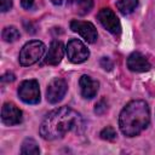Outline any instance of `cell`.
<instances>
[{
  "instance_id": "7c38bea8",
  "label": "cell",
  "mask_w": 155,
  "mask_h": 155,
  "mask_svg": "<svg viewBox=\"0 0 155 155\" xmlns=\"http://www.w3.org/2000/svg\"><path fill=\"white\" fill-rule=\"evenodd\" d=\"M64 56V46L61 41L53 40L45 57V63L48 65H57Z\"/></svg>"
},
{
  "instance_id": "6da1fadb",
  "label": "cell",
  "mask_w": 155,
  "mask_h": 155,
  "mask_svg": "<svg viewBox=\"0 0 155 155\" xmlns=\"http://www.w3.org/2000/svg\"><path fill=\"white\" fill-rule=\"evenodd\" d=\"M81 115L71 108L61 107L50 111L40 125V136L46 140L63 138L68 132L81 133L84 131Z\"/></svg>"
},
{
  "instance_id": "44dd1931",
  "label": "cell",
  "mask_w": 155,
  "mask_h": 155,
  "mask_svg": "<svg viewBox=\"0 0 155 155\" xmlns=\"http://www.w3.org/2000/svg\"><path fill=\"white\" fill-rule=\"evenodd\" d=\"M15 79H16V76H15V74L11 73V71H7V73H5V74L1 76V81H2V82H12V81H15Z\"/></svg>"
},
{
  "instance_id": "2e32d148",
  "label": "cell",
  "mask_w": 155,
  "mask_h": 155,
  "mask_svg": "<svg viewBox=\"0 0 155 155\" xmlns=\"http://www.w3.org/2000/svg\"><path fill=\"white\" fill-rule=\"evenodd\" d=\"M1 35H2L4 41H6V42H15V41H17V40L19 39V36H21L18 29H17L16 27H12V25L5 27Z\"/></svg>"
},
{
  "instance_id": "277c9868",
  "label": "cell",
  "mask_w": 155,
  "mask_h": 155,
  "mask_svg": "<svg viewBox=\"0 0 155 155\" xmlns=\"http://www.w3.org/2000/svg\"><path fill=\"white\" fill-rule=\"evenodd\" d=\"M97 19L99 23L113 35H120L121 33V23L115 15V12L109 7H103L97 13Z\"/></svg>"
},
{
  "instance_id": "8992f818",
  "label": "cell",
  "mask_w": 155,
  "mask_h": 155,
  "mask_svg": "<svg viewBox=\"0 0 155 155\" xmlns=\"http://www.w3.org/2000/svg\"><path fill=\"white\" fill-rule=\"evenodd\" d=\"M67 54L71 63L79 64L85 62L88 58L90 51L85 46V44L79 39H71L70 41H68V45H67Z\"/></svg>"
},
{
  "instance_id": "d6986e66",
  "label": "cell",
  "mask_w": 155,
  "mask_h": 155,
  "mask_svg": "<svg viewBox=\"0 0 155 155\" xmlns=\"http://www.w3.org/2000/svg\"><path fill=\"white\" fill-rule=\"evenodd\" d=\"M99 64H101V67L104 69V70H111L113 69V67H114V64H113V62H111V59L110 58H108V57H102L101 58V61H99Z\"/></svg>"
},
{
  "instance_id": "7402d4cb",
  "label": "cell",
  "mask_w": 155,
  "mask_h": 155,
  "mask_svg": "<svg viewBox=\"0 0 155 155\" xmlns=\"http://www.w3.org/2000/svg\"><path fill=\"white\" fill-rule=\"evenodd\" d=\"M21 6L25 10H30L34 6V0H21Z\"/></svg>"
},
{
  "instance_id": "5b68a950",
  "label": "cell",
  "mask_w": 155,
  "mask_h": 155,
  "mask_svg": "<svg viewBox=\"0 0 155 155\" xmlns=\"http://www.w3.org/2000/svg\"><path fill=\"white\" fill-rule=\"evenodd\" d=\"M21 101L27 104H36L40 102V88L36 80H24L18 87Z\"/></svg>"
},
{
  "instance_id": "52a82bcc",
  "label": "cell",
  "mask_w": 155,
  "mask_h": 155,
  "mask_svg": "<svg viewBox=\"0 0 155 155\" xmlns=\"http://www.w3.org/2000/svg\"><path fill=\"white\" fill-rule=\"evenodd\" d=\"M70 29L74 33H78L85 41L88 44H93L97 40V29L91 22H85V21H78L74 19L70 22Z\"/></svg>"
},
{
  "instance_id": "ba28073f",
  "label": "cell",
  "mask_w": 155,
  "mask_h": 155,
  "mask_svg": "<svg viewBox=\"0 0 155 155\" xmlns=\"http://www.w3.org/2000/svg\"><path fill=\"white\" fill-rule=\"evenodd\" d=\"M67 90H68V85H67L65 80L61 79V78H56L47 86L46 98L50 103L56 104V103H58L59 101L63 99V97L67 93Z\"/></svg>"
},
{
  "instance_id": "9a60e30c",
  "label": "cell",
  "mask_w": 155,
  "mask_h": 155,
  "mask_svg": "<svg viewBox=\"0 0 155 155\" xmlns=\"http://www.w3.org/2000/svg\"><path fill=\"white\" fill-rule=\"evenodd\" d=\"M40 149L38 143L33 139V138H25L24 142L22 143V148H21V154H39Z\"/></svg>"
},
{
  "instance_id": "9c48e42d",
  "label": "cell",
  "mask_w": 155,
  "mask_h": 155,
  "mask_svg": "<svg viewBox=\"0 0 155 155\" xmlns=\"http://www.w3.org/2000/svg\"><path fill=\"white\" fill-rule=\"evenodd\" d=\"M23 120V114L19 108L13 103H5L1 108V121L7 126H13L21 124Z\"/></svg>"
},
{
  "instance_id": "603a6c76",
  "label": "cell",
  "mask_w": 155,
  "mask_h": 155,
  "mask_svg": "<svg viewBox=\"0 0 155 155\" xmlns=\"http://www.w3.org/2000/svg\"><path fill=\"white\" fill-rule=\"evenodd\" d=\"M51 1H52L54 5H61V4L63 2V0H51Z\"/></svg>"
},
{
  "instance_id": "e0dca14e",
  "label": "cell",
  "mask_w": 155,
  "mask_h": 155,
  "mask_svg": "<svg viewBox=\"0 0 155 155\" xmlns=\"http://www.w3.org/2000/svg\"><path fill=\"white\" fill-rule=\"evenodd\" d=\"M99 136H101V138L104 139V140H114V139L116 138V131L114 130V127L107 126V127H104V128L101 131Z\"/></svg>"
},
{
  "instance_id": "5bb4252c",
  "label": "cell",
  "mask_w": 155,
  "mask_h": 155,
  "mask_svg": "<svg viewBox=\"0 0 155 155\" xmlns=\"http://www.w3.org/2000/svg\"><path fill=\"white\" fill-rule=\"evenodd\" d=\"M137 6H138V0H117L116 1L117 10L125 16L132 13Z\"/></svg>"
},
{
  "instance_id": "ffe728a7",
  "label": "cell",
  "mask_w": 155,
  "mask_h": 155,
  "mask_svg": "<svg viewBox=\"0 0 155 155\" xmlns=\"http://www.w3.org/2000/svg\"><path fill=\"white\" fill-rule=\"evenodd\" d=\"M12 7V0H0L1 12H6Z\"/></svg>"
},
{
  "instance_id": "7a4b0ae2",
  "label": "cell",
  "mask_w": 155,
  "mask_h": 155,
  "mask_svg": "<svg viewBox=\"0 0 155 155\" xmlns=\"http://www.w3.org/2000/svg\"><path fill=\"white\" fill-rule=\"evenodd\" d=\"M150 122L149 107L144 101H131L121 110L119 117V126L121 132L127 137L138 136L143 132Z\"/></svg>"
},
{
  "instance_id": "30bf717a",
  "label": "cell",
  "mask_w": 155,
  "mask_h": 155,
  "mask_svg": "<svg viewBox=\"0 0 155 155\" xmlns=\"http://www.w3.org/2000/svg\"><path fill=\"white\" fill-rule=\"evenodd\" d=\"M127 67L130 70L136 73H143L148 71L151 65L145 56H143L140 52H132L127 58Z\"/></svg>"
},
{
  "instance_id": "8fae6325",
  "label": "cell",
  "mask_w": 155,
  "mask_h": 155,
  "mask_svg": "<svg viewBox=\"0 0 155 155\" xmlns=\"http://www.w3.org/2000/svg\"><path fill=\"white\" fill-rule=\"evenodd\" d=\"M79 85H80L81 96L86 99L93 98L97 94L98 87H99V82L97 80H93L88 75H82L79 80Z\"/></svg>"
},
{
  "instance_id": "3957f363",
  "label": "cell",
  "mask_w": 155,
  "mask_h": 155,
  "mask_svg": "<svg viewBox=\"0 0 155 155\" xmlns=\"http://www.w3.org/2000/svg\"><path fill=\"white\" fill-rule=\"evenodd\" d=\"M45 52V45L44 42L39 40H31L27 42L21 52H19V64L23 67H29L34 63H36Z\"/></svg>"
},
{
  "instance_id": "ac0fdd59",
  "label": "cell",
  "mask_w": 155,
  "mask_h": 155,
  "mask_svg": "<svg viewBox=\"0 0 155 155\" xmlns=\"http://www.w3.org/2000/svg\"><path fill=\"white\" fill-rule=\"evenodd\" d=\"M107 109H108V103H107V101L104 98H102L101 101H98L96 103V105H94V113L97 115H103L107 111Z\"/></svg>"
},
{
  "instance_id": "4fadbf2b",
  "label": "cell",
  "mask_w": 155,
  "mask_h": 155,
  "mask_svg": "<svg viewBox=\"0 0 155 155\" xmlns=\"http://www.w3.org/2000/svg\"><path fill=\"white\" fill-rule=\"evenodd\" d=\"M71 8L78 15H86L91 11L93 6V0H70Z\"/></svg>"
}]
</instances>
